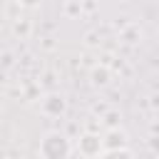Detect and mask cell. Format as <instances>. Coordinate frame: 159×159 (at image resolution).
<instances>
[{"instance_id":"obj_1","label":"cell","mask_w":159,"mask_h":159,"mask_svg":"<svg viewBox=\"0 0 159 159\" xmlns=\"http://www.w3.org/2000/svg\"><path fill=\"white\" fill-rule=\"evenodd\" d=\"M70 152H72V144L62 132H47L40 139V147H37L40 159H67Z\"/></svg>"},{"instance_id":"obj_2","label":"cell","mask_w":159,"mask_h":159,"mask_svg":"<svg viewBox=\"0 0 159 159\" xmlns=\"http://www.w3.org/2000/svg\"><path fill=\"white\" fill-rule=\"evenodd\" d=\"M77 149H80V154H82L84 159H97V157L104 152L102 137L94 134V132H84V134L80 137V142H77Z\"/></svg>"},{"instance_id":"obj_3","label":"cell","mask_w":159,"mask_h":159,"mask_svg":"<svg viewBox=\"0 0 159 159\" xmlns=\"http://www.w3.org/2000/svg\"><path fill=\"white\" fill-rule=\"evenodd\" d=\"M40 109H42L47 117H60V114L67 112V99H65L62 94H47V97L42 99Z\"/></svg>"},{"instance_id":"obj_4","label":"cell","mask_w":159,"mask_h":159,"mask_svg":"<svg viewBox=\"0 0 159 159\" xmlns=\"http://www.w3.org/2000/svg\"><path fill=\"white\" fill-rule=\"evenodd\" d=\"M127 144H129L127 132L119 129V127L109 129V132L102 137V147H104V152H112V149H127Z\"/></svg>"},{"instance_id":"obj_5","label":"cell","mask_w":159,"mask_h":159,"mask_svg":"<svg viewBox=\"0 0 159 159\" xmlns=\"http://www.w3.org/2000/svg\"><path fill=\"white\" fill-rule=\"evenodd\" d=\"M89 82H92V87H107L112 82V70L107 65H97L89 72Z\"/></svg>"},{"instance_id":"obj_6","label":"cell","mask_w":159,"mask_h":159,"mask_svg":"<svg viewBox=\"0 0 159 159\" xmlns=\"http://www.w3.org/2000/svg\"><path fill=\"white\" fill-rule=\"evenodd\" d=\"M12 32H15L20 40H27L30 32H32V22L25 20V17H22V20H15V22H12Z\"/></svg>"},{"instance_id":"obj_7","label":"cell","mask_w":159,"mask_h":159,"mask_svg":"<svg viewBox=\"0 0 159 159\" xmlns=\"http://www.w3.org/2000/svg\"><path fill=\"white\" fill-rule=\"evenodd\" d=\"M97 159H134V154L129 149H112V152H102Z\"/></svg>"},{"instance_id":"obj_8","label":"cell","mask_w":159,"mask_h":159,"mask_svg":"<svg viewBox=\"0 0 159 159\" xmlns=\"http://www.w3.org/2000/svg\"><path fill=\"white\" fill-rule=\"evenodd\" d=\"M20 7H25V10H37L40 5H42V0H15Z\"/></svg>"}]
</instances>
